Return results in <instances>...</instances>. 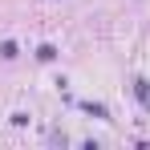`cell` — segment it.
Segmentation results:
<instances>
[{"label": "cell", "instance_id": "6da1fadb", "mask_svg": "<svg viewBox=\"0 0 150 150\" xmlns=\"http://www.w3.org/2000/svg\"><path fill=\"white\" fill-rule=\"evenodd\" d=\"M134 93H138V101L150 110V81H146V77H134Z\"/></svg>", "mask_w": 150, "mask_h": 150}, {"label": "cell", "instance_id": "7a4b0ae2", "mask_svg": "<svg viewBox=\"0 0 150 150\" xmlns=\"http://www.w3.org/2000/svg\"><path fill=\"white\" fill-rule=\"evenodd\" d=\"M81 110H85V114H93V118H110V110H105L101 101H81Z\"/></svg>", "mask_w": 150, "mask_h": 150}, {"label": "cell", "instance_id": "3957f363", "mask_svg": "<svg viewBox=\"0 0 150 150\" xmlns=\"http://www.w3.org/2000/svg\"><path fill=\"white\" fill-rule=\"evenodd\" d=\"M16 53H21V49H16V41H4V45H0V57H4V61H12Z\"/></svg>", "mask_w": 150, "mask_h": 150}, {"label": "cell", "instance_id": "277c9868", "mask_svg": "<svg viewBox=\"0 0 150 150\" xmlns=\"http://www.w3.org/2000/svg\"><path fill=\"white\" fill-rule=\"evenodd\" d=\"M37 57H41V61H53V57H57V49H53V45H41V49H37Z\"/></svg>", "mask_w": 150, "mask_h": 150}]
</instances>
